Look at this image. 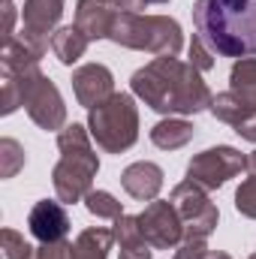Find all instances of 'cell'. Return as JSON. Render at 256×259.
<instances>
[{"mask_svg": "<svg viewBox=\"0 0 256 259\" xmlns=\"http://www.w3.org/2000/svg\"><path fill=\"white\" fill-rule=\"evenodd\" d=\"M190 58H193V66L196 69H208L211 66V55L205 52V42L199 36H193V42H190Z\"/></svg>", "mask_w": 256, "mask_h": 259, "instance_id": "cell-23", "label": "cell"}, {"mask_svg": "<svg viewBox=\"0 0 256 259\" xmlns=\"http://www.w3.org/2000/svg\"><path fill=\"white\" fill-rule=\"evenodd\" d=\"M205 259H229V256H226V253H208Z\"/></svg>", "mask_w": 256, "mask_h": 259, "instance_id": "cell-26", "label": "cell"}, {"mask_svg": "<svg viewBox=\"0 0 256 259\" xmlns=\"http://www.w3.org/2000/svg\"><path fill=\"white\" fill-rule=\"evenodd\" d=\"M27 88L30 91H27L24 103H27V112L33 115V121L46 130L61 127V121H64V103H61L55 84H49V78L36 75V81H27Z\"/></svg>", "mask_w": 256, "mask_h": 259, "instance_id": "cell-9", "label": "cell"}, {"mask_svg": "<svg viewBox=\"0 0 256 259\" xmlns=\"http://www.w3.org/2000/svg\"><path fill=\"white\" fill-rule=\"evenodd\" d=\"M27 223H30V232H33L42 244H58L66 232H69V217H66V211L58 202H49V199H42V202L33 205Z\"/></svg>", "mask_w": 256, "mask_h": 259, "instance_id": "cell-10", "label": "cell"}, {"mask_svg": "<svg viewBox=\"0 0 256 259\" xmlns=\"http://www.w3.org/2000/svg\"><path fill=\"white\" fill-rule=\"evenodd\" d=\"M115 18H118V3H115V0H78L75 27H78L88 39L109 36Z\"/></svg>", "mask_w": 256, "mask_h": 259, "instance_id": "cell-11", "label": "cell"}, {"mask_svg": "<svg viewBox=\"0 0 256 259\" xmlns=\"http://www.w3.org/2000/svg\"><path fill=\"white\" fill-rule=\"evenodd\" d=\"M61 151H64V160L55 169V187H58V196L64 202H75L91 187V178L97 175L100 163L88 145L84 130L75 127V124L66 133H61Z\"/></svg>", "mask_w": 256, "mask_h": 259, "instance_id": "cell-4", "label": "cell"}, {"mask_svg": "<svg viewBox=\"0 0 256 259\" xmlns=\"http://www.w3.org/2000/svg\"><path fill=\"white\" fill-rule=\"evenodd\" d=\"M253 259H256V256H253Z\"/></svg>", "mask_w": 256, "mask_h": 259, "instance_id": "cell-28", "label": "cell"}, {"mask_svg": "<svg viewBox=\"0 0 256 259\" xmlns=\"http://www.w3.org/2000/svg\"><path fill=\"white\" fill-rule=\"evenodd\" d=\"M72 84H75L78 103L88 106V109H94V106H100V103L109 100V94H112V72L100 64L81 66L72 75Z\"/></svg>", "mask_w": 256, "mask_h": 259, "instance_id": "cell-12", "label": "cell"}, {"mask_svg": "<svg viewBox=\"0 0 256 259\" xmlns=\"http://www.w3.org/2000/svg\"><path fill=\"white\" fill-rule=\"evenodd\" d=\"M145 3H166V0H145Z\"/></svg>", "mask_w": 256, "mask_h": 259, "instance_id": "cell-27", "label": "cell"}, {"mask_svg": "<svg viewBox=\"0 0 256 259\" xmlns=\"http://www.w3.org/2000/svg\"><path fill=\"white\" fill-rule=\"evenodd\" d=\"M52 49H55V55H58L64 64H75V61L84 55V49H88V36H84L78 27H64V30L55 33Z\"/></svg>", "mask_w": 256, "mask_h": 259, "instance_id": "cell-16", "label": "cell"}, {"mask_svg": "<svg viewBox=\"0 0 256 259\" xmlns=\"http://www.w3.org/2000/svg\"><path fill=\"white\" fill-rule=\"evenodd\" d=\"M109 39L124 42L130 49H148L157 55H175L181 49V27L172 18L163 15H133V12H118Z\"/></svg>", "mask_w": 256, "mask_h": 259, "instance_id": "cell-3", "label": "cell"}, {"mask_svg": "<svg viewBox=\"0 0 256 259\" xmlns=\"http://www.w3.org/2000/svg\"><path fill=\"white\" fill-rule=\"evenodd\" d=\"M133 91L157 112L196 115L214 103L196 66H184L172 58H157L154 64L139 69L133 75Z\"/></svg>", "mask_w": 256, "mask_h": 259, "instance_id": "cell-2", "label": "cell"}, {"mask_svg": "<svg viewBox=\"0 0 256 259\" xmlns=\"http://www.w3.org/2000/svg\"><path fill=\"white\" fill-rule=\"evenodd\" d=\"M88 211L97 214V217H121V202H115L109 193L97 190V193H88Z\"/></svg>", "mask_w": 256, "mask_h": 259, "instance_id": "cell-19", "label": "cell"}, {"mask_svg": "<svg viewBox=\"0 0 256 259\" xmlns=\"http://www.w3.org/2000/svg\"><path fill=\"white\" fill-rule=\"evenodd\" d=\"M238 133H241L244 139H250V142H256V115L250 118V121H247V124H241V127H238Z\"/></svg>", "mask_w": 256, "mask_h": 259, "instance_id": "cell-24", "label": "cell"}, {"mask_svg": "<svg viewBox=\"0 0 256 259\" xmlns=\"http://www.w3.org/2000/svg\"><path fill=\"white\" fill-rule=\"evenodd\" d=\"M136 127H139L136 106L127 94H115L106 103H100L97 109H91L94 139L112 154H121L124 148L136 142Z\"/></svg>", "mask_w": 256, "mask_h": 259, "instance_id": "cell-5", "label": "cell"}, {"mask_svg": "<svg viewBox=\"0 0 256 259\" xmlns=\"http://www.w3.org/2000/svg\"><path fill=\"white\" fill-rule=\"evenodd\" d=\"M139 229L145 235V241H151L154 247H172L181 238V220L175 205L166 202H154L142 217H139Z\"/></svg>", "mask_w": 256, "mask_h": 259, "instance_id": "cell-8", "label": "cell"}, {"mask_svg": "<svg viewBox=\"0 0 256 259\" xmlns=\"http://www.w3.org/2000/svg\"><path fill=\"white\" fill-rule=\"evenodd\" d=\"M193 24L199 39L223 58L256 55V0H196Z\"/></svg>", "mask_w": 256, "mask_h": 259, "instance_id": "cell-1", "label": "cell"}, {"mask_svg": "<svg viewBox=\"0 0 256 259\" xmlns=\"http://www.w3.org/2000/svg\"><path fill=\"white\" fill-rule=\"evenodd\" d=\"M235 205L241 214L247 217H256V175H250L241 187H238V196H235Z\"/></svg>", "mask_w": 256, "mask_h": 259, "instance_id": "cell-20", "label": "cell"}, {"mask_svg": "<svg viewBox=\"0 0 256 259\" xmlns=\"http://www.w3.org/2000/svg\"><path fill=\"white\" fill-rule=\"evenodd\" d=\"M172 205H175V211L181 214V220L190 226V235L205 238V235L217 226V208L205 199L202 190H196L193 181H184V184L175 187Z\"/></svg>", "mask_w": 256, "mask_h": 259, "instance_id": "cell-7", "label": "cell"}, {"mask_svg": "<svg viewBox=\"0 0 256 259\" xmlns=\"http://www.w3.org/2000/svg\"><path fill=\"white\" fill-rule=\"evenodd\" d=\"M3 241L9 244V259H30V247L24 244V241H18V235L15 232H3Z\"/></svg>", "mask_w": 256, "mask_h": 259, "instance_id": "cell-22", "label": "cell"}, {"mask_svg": "<svg viewBox=\"0 0 256 259\" xmlns=\"http://www.w3.org/2000/svg\"><path fill=\"white\" fill-rule=\"evenodd\" d=\"M118 3H121L124 9H142V6H145V0H118Z\"/></svg>", "mask_w": 256, "mask_h": 259, "instance_id": "cell-25", "label": "cell"}, {"mask_svg": "<svg viewBox=\"0 0 256 259\" xmlns=\"http://www.w3.org/2000/svg\"><path fill=\"white\" fill-rule=\"evenodd\" d=\"M247 166V160L235 151V148H211V151H202L196 160L190 163L187 175H190L193 184H202L208 190L220 187L226 178L238 175L241 169Z\"/></svg>", "mask_w": 256, "mask_h": 259, "instance_id": "cell-6", "label": "cell"}, {"mask_svg": "<svg viewBox=\"0 0 256 259\" xmlns=\"http://www.w3.org/2000/svg\"><path fill=\"white\" fill-rule=\"evenodd\" d=\"M193 136V127L190 124H184V121H163V124H157V127L151 130V139H154V145H160V148H181V145H187Z\"/></svg>", "mask_w": 256, "mask_h": 259, "instance_id": "cell-18", "label": "cell"}, {"mask_svg": "<svg viewBox=\"0 0 256 259\" xmlns=\"http://www.w3.org/2000/svg\"><path fill=\"white\" fill-rule=\"evenodd\" d=\"M115 238L121 241V259H151L148 241L139 229V217H118L115 223Z\"/></svg>", "mask_w": 256, "mask_h": 259, "instance_id": "cell-15", "label": "cell"}, {"mask_svg": "<svg viewBox=\"0 0 256 259\" xmlns=\"http://www.w3.org/2000/svg\"><path fill=\"white\" fill-rule=\"evenodd\" d=\"M175 259H205V238L190 235V238L181 244V250L175 253Z\"/></svg>", "mask_w": 256, "mask_h": 259, "instance_id": "cell-21", "label": "cell"}, {"mask_svg": "<svg viewBox=\"0 0 256 259\" xmlns=\"http://www.w3.org/2000/svg\"><path fill=\"white\" fill-rule=\"evenodd\" d=\"M124 190L136 199H154L163 187V172L154 163H136L124 172Z\"/></svg>", "mask_w": 256, "mask_h": 259, "instance_id": "cell-13", "label": "cell"}, {"mask_svg": "<svg viewBox=\"0 0 256 259\" xmlns=\"http://www.w3.org/2000/svg\"><path fill=\"white\" fill-rule=\"evenodd\" d=\"M232 94L256 112V61H241L232 69Z\"/></svg>", "mask_w": 256, "mask_h": 259, "instance_id": "cell-17", "label": "cell"}, {"mask_svg": "<svg viewBox=\"0 0 256 259\" xmlns=\"http://www.w3.org/2000/svg\"><path fill=\"white\" fill-rule=\"evenodd\" d=\"M64 0H27L24 6V27H27V39H39L42 33H49V27L61 18Z\"/></svg>", "mask_w": 256, "mask_h": 259, "instance_id": "cell-14", "label": "cell"}]
</instances>
